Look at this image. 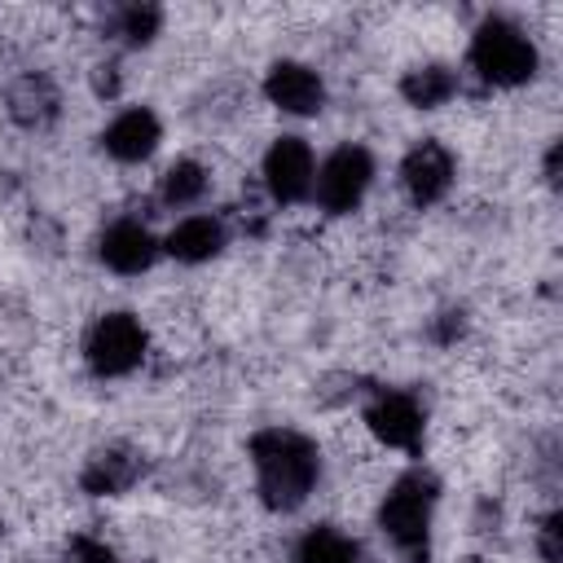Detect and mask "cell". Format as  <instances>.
Returning <instances> with one entry per match:
<instances>
[{
  "instance_id": "obj_18",
  "label": "cell",
  "mask_w": 563,
  "mask_h": 563,
  "mask_svg": "<svg viewBox=\"0 0 563 563\" xmlns=\"http://www.w3.org/2000/svg\"><path fill=\"white\" fill-rule=\"evenodd\" d=\"M163 26V9L158 4H123L114 9V35L128 44H150Z\"/></svg>"
},
{
  "instance_id": "obj_21",
  "label": "cell",
  "mask_w": 563,
  "mask_h": 563,
  "mask_svg": "<svg viewBox=\"0 0 563 563\" xmlns=\"http://www.w3.org/2000/svg\"><path fill=\"white\" fill-rule=\"evenodd\" d=\"M545 176H550V185H559V145H550V154H545Z\"/></svg>"
},
{
  "instance_id": "obj_7",
  "label": "cell",
  "mask_w": 563,
  "mask_h": 563,
  "mask_svg": "<svg viewBox=\"0 0 563 563\" xmlns=\"http://www.w3.org/2000/svg\"><path fill=\"white\" fill-rule=\"evenodd\" d=\"M400 180H405V194L418 202V207H431L449 194L453 185V154L440 145V141H418L405 163H400Z\"/></svg>"
},
{
  "instance_id": "obj_12",
  "label": "cell",
  "mask_w": 563,
  "mask_h": 563,
  "mask_svg": "<svg viewBox=\"0 0 563 563\" xmlns=\"http://www.w3.org/2000/svg\"><path fill=\"white\" fill-rule=\"evenodd\" d=\"M101 260H106L114 273L136 277V273H145V268L158 260V242H154V233H150L145 224H136V220H114V224L101 233Z\"/></svg>"
},
{
  "instance_id": "obj_6",
  "label": "cell",
  "mask_w": 563,
  "mask_h": 563,
  "mask_svg": "<svg viewBox=\"0 0 563 563\" xmlns=\"http://www.w3.org/2000/svg\"><path fill=\"white\" fill-rule=\"evenodd\" d=\"M312 150L299 136H282L264 154V185L277 202H299L312 189Z\"/></svg>"
},
{
  "instance_id": "obj_1",
  "label": "cell",
  "mask_w": 563,
  "mask_h": 563,
  "mask_svg": "<svg viewBox=\"0 0 563 563\" xmlns=\"http://www.w3.org/2000/svg\"><path fill=\"white\" fill-rule=\"evenodd\" d=\"M251 462H255V484H260V501L268 510H295L303 506V497L317 484L321 457L317 444L299 431H260L251 440Z\"/></svg>"
},
{
  "instance_id": "obj_17",
  "label": "cell",
  "mask_w": 563,
  "mask_h": 563,
  "mask_svg": "<svg viewBox=\"0 0 563 563\" xmlns=\"http://www.w3.org/2000/svg\"><path fill=\"white\" fill-rule=\"evenodd\" d=\"M158 194H163L167 207H189V202H198V198L207 194V172H202V163H194V158H176V163L163 172Z\"/></svg>"
},
{
  "instance_id": "obj_14",
  "label": "cell",
  "mask_w": 563,
  "mask_h": 563,
  "mask_svg": "<svg viewBox=\"0 0 563 563\" xmlns=\"http://www.w3.org/2000/svg\"><path fill=\"white\" fill-rule=\"evenodd\" d=\"M163 246H167V255H176L180 264H202V260L220 255V246H224V224L211 220V216H189V220H180V224L167 233Z\"/></svg>"
},
{
  "instance_id": "obj_8",
  "label": "cell",
  "mask_w": 563,
  "mask_h": 563,
  "mask_svg": "<svg viewBox=\"0 0 563 563\" xmlns=\"http://www.w3.org/2000/svg\"><path fill=\"white\" fill-rule=\"evenodd\" d=\"M264 97L286 114H317L325 106V84L303 62H273L264 75Z\"/></svg>"
},
{
  "instance_id": "obj_13",
  "label": "cell",
  "mask_w": 563,
  "mask_h": 563,
  "mask_svg": "<svg viewBox=\"0 0 563 563\" xmlns=\"http://www.w3.org/2000/svg\"><path fill=\"white\" fill-rule=\"evenodd\" d=\"M57 106H62V97L48 75H22L9 88V114L22 128H48L57 119Z\"/></svg>"
},
{
  "instance_id": "obj_2",
  "label": "cell",
  "mask_w": 563,
  "mask_h": 563,
  "mask_svg": "<svg viewBox=\"0 0 563 563\" xmlns=\"http://www.w3.org/2000/svg\"><path fill=\"white\" fill-rule=\"evenodd\" d=\"M431 510H435V479L427 471H409L391 484L378 506V528L405 563H427L431 554Z\"/></svg>"
},
{
  "instance_id": "obj_3",
  "label": "cell",
  "mask_w": 563,
  "mask_h": 563,
  "mask_svg": "<svg viewBox=\"0 0 563 563\" xmlns=\"http://www.w3.org/2000/svg\"><path fill=\"white\" fill-rule=\"evenodd\" d=\"M471 66L493 88H519L537 75V48L515 22L488 18L471 35Z\"/></svg>"
},
{
  "instance_id": "obj_4",
  "label": "cell",
  "mask_w": 563,
  "mask_h": 563,
  "mask_svg": "<svg viewBox=\"0 0 563 563\" xmlns=\"http://www.w3.org/2000/svg\"><path fill=\"white\" fill-rule=\"evenodd\" d=\"M84 356L92 365V374L101 378H119L132 374L145 356V330L132 312H106L92 321L88 339H84Z\"/></svg>"
},
{
  "instance_id": "obj_15",
  "label": "cell",
  "mask_w": 563,
  "mask_h": 563,
  "mask_svg": "<svg viewBox=\"0 0 563 563\" xmlns=\"http://www.w3.org/2000/svg\"><path fill=\"white\" fill-rule=\"evenodd\" d=\"M453 92H457V79H453V70L440 66V62L413 66V70L400 79V97H405L409 106H418V110H435V106H444Z\"/></svg>"
},
{
  "instance_id": "obj_10",
  "label": "cell",
  "mask_w": 563,
  "mask_h": 563,
  "mask_svg": "<svg viewBox=\"0 0 563 563\" xmlns=\"http://www.w3.org/2000/svg\"><path fill=\"white\" fill-rule=\"evenodd\" d=\"M141 471H145V457H141L136 449H128V444H106V449H97V453L84 462L79 484H84V493H92V497H114V493H128V488L141 479Z\"/></svg>"
},
{
  "instance_id": "obj_16",
  "label": "cell",
  "mask_w": 563,
  "mask_h": 563,
  "mask_svg": "<svg viewBox=\"0 0 563 563\" xmlns=\"http://www.w3.org/2000/svg\"><path fill=\"white\" fill-rule=\"evenodd\" d=\"M295 563H356V541L339 528H312L303 532Z\"/></svg>"
},
{
  "instance_id": "obj_20",
  "label": "cell",
  "mask_w": 563,
  "mask_h": 563,
  "mask_svg": "<svg viewBox=\"0 0 563 563\" xmlns=\"http://www.w3.org/2000/svg\"><path fill=\"white\" fill-rule=\"evenodd\" d=\"M537 550H541L545 563H559V559H563V515H559V510L541 519V528H537Z\"/></svg>"
},
{
  "instance_id": "obj_22",
  "label": "cell",
  "mask_w": 563,
  "mask_h": 563,
  "mask_svg": "<svg viewBox=\"0 0 563 563\" xmlns=\"http://www.w3.org/2000/svg\"><path fill=\"white\" fill-rule=\"evenodd\" d=\"M0 532H4V523H0Z\"/></svg>"
},
{
  "instance_id": "obj_19",
  "label": "cell",
  "mask_w": 563,
  "mask_h": 563,
  "mask_svg": "<svg viewBox=\"0 0 563 563\" xmlns=\"http://www.w3.org/2000/svg\"><path fill=\"white\" fill-rule=\"evenodd\" d=\"M62 563H114V550L97 537H70L62 550Z\"/></svg>"
},
{
  "instance_id": "obj_5",
  "label": "cell",
  "mask_w": 563,
  "mask_h": 563,
  "mask_svg": "<svg viewBox=\"0 0 563 563\" xmlns=\"http://www.w3.org/2000/svg\"><path fill=\"white\" fill-rule=\"evenodd\" d=\"M369 180H374V158H369L365 145H339V150L312 172L317 202H321L325 211H334V216L352 211V207L365 198Z\"/></svg>"
},
{
  "instance_id": "obj_9",
  "label": "cell",
  "mask_w": 563,
  "mask_h": 563,
  "mask_svg": "<svg viewBox=\"0 0 563 563\" xmlns=\"http://www.w3.org/2000/svg\"><path fill=\"white\" fill-rule=\"evenodd\" d=\"M365 427H369L374 440H383L387 449H418V444H422V409H418L413 396H405V391H383V396H374V405L365 409Z\"/></svg>"
},
{
  "instance_id": "obj_11",
  "label": "cell",
  "mask_w": 563,
  "mask_h": 563,
  "mask_svg": "<svg viewBox=\"0 0 563 563\" xmlns=\"http://www.w3.org/2000/svg\"><path fill=\"white\" fill-rule=\"evenodd\" d=\"M158 141H163L158 114H154V110H145V106L123 110V114L101 132L106 154H110V158H119V163H141V158H150V154L158 150Z\"/></svg>"
}]
</instances>
